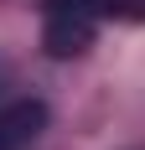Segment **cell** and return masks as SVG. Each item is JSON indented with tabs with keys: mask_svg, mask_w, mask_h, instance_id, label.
<instances>
[{
	"mask_svg": "<svg viewBox=\"0 0 145 150\" xmlns=\"http://www.w3.org/2000/svg\"><path fill=\"white\" fill-rule=\"evenodd\" d=\"M47 104L42 98H16V104H5L0 109V150H21V145H31V140L47 129Z\"/></svg>",
	"mask_w": 145,
	"mask_h": 150,
	"instance_id": "2",
	"label": "cell"
},
{
	"mask_svg": "<svg viewBox=\"0 0 145 150\" xmlns=\"http://www.w3.org/2000/svg\"><path fill=\"white\" fill-rule=\"evenodd\" d=\"M104 21V0H47L42 5V47L47 57H83Z\"/></svg>",
	"mask_w": 145,
	"mask_h": 150,
	"instance_id": "1",
	"label": "cell"
},
{
	"mask_svg": "<svg viewBox=\"0 0 145 150\" xmlns=\"http://www.w3.org/2000/svg\"><path fill=\"white\" fill-rule=\"evenodd\" d=\"M104 16H119V21H145V0H104Z\"/></svg>",
	"mask_w": 145,
	"mask_h": 150,
	"instance_id": "3",
	"label": "cell"
}]
</instances>
